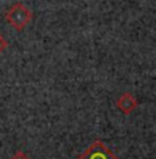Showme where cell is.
Masks as SVG:
<instances>
[{"mask_svg":"<svg viewBox=\"0 0 156 159\" xmlns=\"http://www.w3.org/2000/svg\"><path fill=\"white\" fill-rule=\"evenodd\" d=\"M10 159H30V158H29L24 151H17Z\"/></svg>","mask_w":156,"mask_h":159,"instance_id":"5","label":"cell"},{"mask_svg":"<svg viewBox=\"0 0 156 159\" xmlns=\"http://www.w3.org/2000/svg\"><path fill=\"white\" fill-rule=\"evenodd\" d=\"M4 18L10 26H13L18 32H22V30L32 22L33 13L28 6H25L24 3H14V4L6 11Z\"/></svg>","mask_w":156,"mask_h":159,"instance_id":"1","label":"cell"},{"mask_svg":"<svg viewBox=\"0 0 156 159\" xmlns=\"http://www.w3.org/2000/svg\"><path fill=\"white\" fill-rule=\"evenodd\" d=\"M7 48H8V42L0 35V54H2L3 51H6Z\"/></svg>","mask_w":156,"mask_h":159,"instance_id":"4","label":"cell"},{"mask_svg":"<svg viewBox=\"0 0 156 159\" xmlns=\"http://www.w3.org/2000/svg\"><path fill=\"white\" fill-rule=\"evenodd\" d=\"M116 107L123 115H130L138 107V100L133 96L131 93H123L119 96V98L116 100Z\"/></svg>","mask_w":156,"mask_h":159,"instance_id":"3","label":"cell"},{"mask_svg":"<svg viewBox=\"0 0 156 159\" xmlns=\"http://www.w3.org/2000/svg\"><path fill=\"white\" fill-rule=\"evenodd\" d=\"M76 159H119L111 148L101 140L94 141Z\"/></svg>","mask_w":156,"mask_h":159,"instance_id":"2","label":"cell"}]
</instances>
